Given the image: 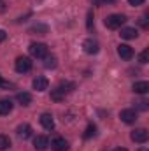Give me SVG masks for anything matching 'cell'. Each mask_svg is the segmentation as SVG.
<instances>
[{
	"label": "cell",
	"instance_id": "21",
	"mask_svg": "<svg viewBox=\"0 0 149 151\" xmlns=\"http://www.w3.org/2000/svg\"><path fill=\"white\" fill-rule=\"evenodd\" d=\"M11 148V139L7 135H0V150H7Z\"/></svg>",
	"mask_w": 149,
	"mask_h": 151
},
{
	"label": "cell",
	"instance_id": "7",
	"mask_svg": "<svg viewBox=\"0 0 149 151\" xmlns=\"http://www.w3.org/2000/svg\"><path fill=\"white\" fill-rule=\"evenodd\" d=\"M82 47H84V51H86L88 55H97V53L100 51V44H98L95 39H86V40L82 42Z\"/></svg>",
	"mask_w": 149,
	"mask_h": 151
},
{
	"label": "cell",
	"instance_id": "17",
	"mask_svg": "<svg viewBox=\"0 0 149 151\" xmlns=\"http://www.w3.org/2000/svg\"><path fill=\"white\" fill-rule=\"evenodd\" d=\"M42 60H44V67H46V69H54V67L58 65V60H56L54 55H49V53H47Z\"/></svg>",
	"mask_w": 149,
	"mask_h": 151
},
{
	"label": "cell",
	"instance_id": "16",
	"mask_svg": "<svg viewBox=\"0 0 149 151\" xmlns=\"http://www.w3.org/2000/svg\"><path fill=\"white\" fill-rule=\"evenodd\" d=\"M11 111H12V100L2 99L0 100V116H7V114H11Z\"/></svg>",
	"mask_w": 149,
	"mask_h": 151
},
{
	"label": "cell",
	"instance_id": "31",
	"mask_svg": "<svg viewBox=\"0 0 149 151\" xmlns=\"http://www.w3.org/2000/svg\"><path fill=\"white\" fill-rule=\"evenodd\" d=\"M104 2H107V4H114L116 0H104Z\"/></svg>",
	"mask_w": 149,
	"mask_h": 151
},
{
	"label": "cell",
	"instance_id": "6",
	"mask_svg": "<svg viewBox=\"0 0 149 151\" xmlns=\"http://www.w3.org/2000/svg\"><path fill=\"white\" fill-rule=\"evenodd\" d=\"M119 118H121L123 123L132 125V123L137 121V111H135V109H123V111L119 113Z\"/></svg>",
	"mask_w": 149,
	"mask_h": 151
},
{
	"label": "cell",
	"instance_id": "8",
	"mask_svg": "<svg viewBox=\"0 0 149 151\" xmlns=\"http://www.w3.org/2000/svg\"><path fill=\"white\" fill-rule=\"evenodd\" d=\"M32 86H34V90H37V91H46L47 86H49V81H47V77L39 76V77H35V79L32 81Z\"/></svg>",
	"mask_w": 149,
	"mask_h": 151
},
{
	"label": "cell",
	"instance_id": "19",
	"mask_svg": "<svg viewBox=\"0 0 149 151\" xmlns=\"http://www.w3.org/2000/svg\"><path fill=\"white\" fill-rule=\"evenodd\" d=\"M47 25H44V23H37V25H34L32 28H30V34H39V35H44V34H47Z\"/></svg>",
	"mask_w": 149,
	"mask_h": 151
},
{
	"label": "cell",
	"instance_id": "18",
	"mask_svg": "<svg viewBox=\"0 0 149 151\" xmlns=\"http://www.w3.org/2000/svg\"><path fill=\"white\" fill-rule=\"evenodd\" d=\"M18 102L21 104V106H30L32 104V95L28 93V91H21V93H18Z\"/></svg>",
	"mask_w": 149,
	"mask_h": 151
},
{
	"label": "cell",
	"instance_id": "30",
	"mask_svg": "<svg viewBox=\"0 0 149 151\" xmlns=\"http://www.w3.org/2000/svg\"><path fill=\"white\" fill-rule=\"evenodd\" d=\"M114 151H128V150H126V148H116Z\"/></svg>",
	"mask_w": 149,
	"mask_h": 151
},
{
	"label": "cell",
	"instance_id": "11",
	"mask_svg": "<svg viewBox=\"0 0 149 151\" xmlns=\"http://www.w3.org/2000/svg\"><path fill=\"white\" fill-rule=\"evenodd\" d=\"M51 148H53V151H67L69 150V142L63 137H56V139H53Z\"/></svg>",
	"mask_w": 149,
	"mask_h": 151
},
{
	"label": "cell",
	"instance_id": "2",
	"mask_svg": "<svg viewBox=\"0 0 149 151\" xmlns=\"http://www.w3.org/2000/svg\"><path fill=\"white\" fill-rule=\"evenodd\" d=\"M125 21H126L125 14H109L105 18V27L111 28V30H117V28H121L125 25Z\"/></svg>",
	"mask_w": 149,
	"mask_h": 151
},
{
	"label": "cell",
	"instance_id": "23",
	"mask_svg": "<svg viewBox=\"0 0 149 151\" xmlns=\"http://www.w3.org/2000/svg\"><path fill=\"white\" fill-rule=\"evenodd\" d=\"M86 27H88V30H91V28H93V12H91V11L88 12V21H86Z\"/></svg>",
	"mask_w": 149,
	"mask_h": 151
},
{
	"label": "cell",
	"instance_id": "28",
	"mask_svg": "<svg viewBox=\"0 0 149 151\" xmlns=\"http://www.w3.org/2000/svg\"><path fill=\"white\" fill-rule=\"evenodd\" d=\"M5 9H7V4H5V0H0V12H5Z\"/></svg>",
	"mask_w": 149,
	"mask_h": 151
},
{
	"label": "cell",
	"instance_id": "13",
	"mask_svg": "<svg viewBox=\"0 0 149 151\" xmlns=\"http://www.w3.org/2000/svg\"><path fill=\"white\" fill-rule=\"evenodd\" d=\"M121 39H126V40H132V39H137L139 35V32H137V28H133V27H125V28H121Z\"/></svg>",
	"mask_w": 149,
	"mask_h": 151
},
{
	"label": "cell",
	"instance_id": "22",
	"mask_svg": "<svg viewBox=\"0 0 149 151\" xmlns=\"http://www.w3.org/2000/svg\"><path fill=\"white\" fill-rule=\"evenodd\" d=\"M0 88H7V90H9V88H14V84L9 83V81H5V79L0 76Z\"/></svg>",
	"mask_w": 149,
	"mask_h": 151
},
{
	"label": "cell",
	"instance_id": "5",
	"mask_svg": "<svg viewBox=\"0 0 149 151\" xmlns=\"http://www.w3.org/2000/svg\"><path fill=\"white\" fill-rule=\"evenodd\" d=\"M130 137H132V141L133 142H139V144H144L146 141H148L149 134L146 128H135L132 134H130Z\"/></svg>",
	"mask_w": 149,
	"mask_h": 151
},
{
	"label": "cell",
	"instance_id": "26",
	"mask_svg": "<svg viewBox=\"0 0 149 151\" xmlns=\"http://www.w3.org/2000/svg\"><path fill=\"white\" fill-rule=\"evenodd\" d=\"M139 23H140V27H142V28H148V27H149V25H148V16H142Z\"/></svg>",
	"mask_w": 149,
	"mask_h": 151
},
{
	"label": "cell",
	"instance_id": "29",
	"mask_svg": "<svg viewBox=\"0 0 149 151\" xmlns=\"http://www.w3.org/2000/svg\"><path fill=\"white\" fill-rule=\"evenodd\" d=\"M5 39H7V34H5L4 30H0V42H4Z\"/></svg>",
	"mask_w": 149,
	"mask_h": 151
},
{
	"label": "cell",
	"instance_id": "20",
	"mask_svg": "<svg viewBox=\"0 0 149 151\" xmlns=\"http://www.w3.org/2000/svg\"><path fill=\"white\" fill-rule=\"evenodd\" d=\"M95 134H97V127L93 123H90L86 132H84V139H91V137H95Z\"/></svg>",
	"mask_w": 149,
	"mask_h": 151
},
{
	"label": "cell",
	"instance_id": "24",
	"mask_svg": "<svg viewBox=\"0 0 149 151\" xmlns=\"http://www.w3.org/2000/svg\"><path fill=\"white\" fill-rule=\"evenodd\" d=\"M139 62H140V63H148V49H144V51L139 55Z\"/></svg>",
	"mask_w": 149,
	"mask_h": 151
},
{
	"label": "cell",
	"instance_id": "14",
	"mask_svg": "<svg viewBox=\"0 0 149 151\" xmlns=\"http://www.w3.org/2000/svg\"><path fill=\"white\" fill-rule=\"evenodd\" d=\"M40 125H42L46 130H53V128H54V119H53V116L49 113H44L40 116Z\"/></svg>",
	"mask_w": 149,
	"mask_h": 151
},
{
	"label": "cell",
	"instance_id": "3",
	"mask_svg": "<svg viewBox=\"0 0 149 151\" xmlns=\"http://www.w3.org/2000/svg\"><path fill=\"white\" fill-rule=\"evenodd\" d=\"M32 60L28 58V56H19V58H16V63H14V67H16V70L19 72V74H25V72H30L32 70Z\"/></svg>",
	"mask_w": 149,
	"mask_h": 151
},
{
	"label": "cell",
	"instance_id": "1",
	"mask_svg": "<svg viewBox=\"0 0 149 151\" xmlns=\"http://www.w3.org/2000/svg\"><path fill=\"white\" fill-rule=\"evenodd\" d=\"M74 88H75L74 83H60V84L51 91V99H53L54 102H62V100H65V97H67Z\"/></svg>",
	"mask_w": 149,
	"mask_h": 151
},
{
	"label": "cell",
	"instance_id": "9",
	"mask_svg": "<svg viewBox=\"0 0 149 151\" xmlns=\"http://www.w3.org/2000/svg\"><path fill=\"white\" fill-rule=\"evenodd\" d=\"M117 55H119L123 60H132V58H133V49H132L128 44H119V46H117Z\"/></svg>",
	"mask_w": 149,
	"mask_h": 151
},
{
	"label": "cell",
	"instance_id": "25",
	"mask_svg": "<svg viewBox=\"0 0 149 151\" xmlns=\"http://www.w3.org/2000/svg\"><path fill=\"white\" fill-rule=\"evenodd\" d=\"M146 0H128V4L130 5H133V7H139V5H142Z\"/></svg>",
	"mask_w": 149,
	"mask_h": 151
},
{
	"label": "cell",
	"instance_id": "27",
	"mask_svg": "<svg viewBox=\"0 0 149 151\" xmlns=\"http://www.w3.org/2000/svg\"><path fill=\"white\" fill-rule=\"evenodd\" d=\"M137 104H139V109H142V111L148 109V102H146V100H140V102H137Z\"/></svg>",
	"mask_w": 149,
	"mask_h": 151
},
{
	"label": "cell",
	"instance_id": "4",
	"mask_svg": "<svg viewBox=\"0 0 149 151\" xmlns=\"http://www.w3.org/2000/svg\"><path fill=\"white\" fill-rule=\"evenodd\" d=\"M28 51H30V55L34 58H44L47 55V46L42 44V42H32L30 47H28Z\"/></svg>",
	"mask_w": 149,
	"mask_h": 151
},
{
	"label": "cell",
	"instance_id": "12",
	"mask_svg": "<svg viewBox=\"0 0 149 151\" xmlns=\"http://www.w3.org/2000/svg\"><path fill=\"white\" fill-rule=\"evenodd\" d=\"M18 137H19V139H23V141L30 139V137H32V127H30L28 123L19 125V127H18Z\"/></svg>",
	"mask_w": 149,
	"mask_h": 151
},
{
	"label": "cell",
	"instance_id": "10",
	"mask_svg": "<svg viewBox=\"0 0 149 151\" xmlns=\"http://www.w3.org/2000/svg\"><path fill=\"white\" fill-rule=\"evenodd\" d=\"M47 146H49V139H47L46 135H37V137L34 139V148L37 151L47 150Z\"/></svg>",
	"mask_w": 149,
	"mask_h": 151
},
{
	"label": "cell",
	"instance_id": "32",
	"mask_svg": "<svg viewBox=\"0 0 149 151\" xmlns=\"http://www.w3.org/2000/svg\"><path fill=\"white\" fill-rule=\"evenodd\" d=\"M139 151H148V150H146V148H142V150H139Z\"/></svg>",
	"mask_w": 149,
	"mask_h": 151
},
{
	"label": "cell",
	"instance_id": "15",
	"mask_svg": "<svg viewBox=\"0 0 149 151\" xmlns=\"http://www.w3.org/2000/svg\"><path fill=\"white\" fill-rule=\"evenodd\" d=\"M133 91L139 93V95H146L149 91V83L148 81H137V83H133Z\"/></svg>",
	"mask_w": 149,
	"mask_h": 151
}]
</instances>
